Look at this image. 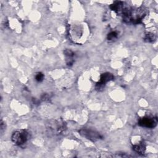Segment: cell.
<instances>
[{"label":"cell","mask_w":158,"mask_h":158,"mask_svg":"<svg viewBox=\"0 0 158 158\" xmlns=\"http://www.w3.org/2000/svg\"><path fill=\"white\" fill-rule=\"evenodd\" d=\"M46 129L49 134L59 135L65 132L66 130V125L61 119L51 120L47 124Z\"/></svg>","instance_id":"1"},{"label":"cell","mask_w":158,"mask_h":158,"mask_svg":"<svg viewBox=\"0 0 158 158\" xmlns=\"http://www.w3.org/2000/svg\"><path fill=\"white\" fill-rule=\"evenodd\" d=\"M29 138V133L25 130H17L13 133L11 139L13 142L18 146L25 144Z\"/></svg>","instance_id":"2"},{"label":"cell","mask_w":158,"mask_h":158,"mask_svg":"<svg viewBox=\"0 0 158 158\" xmlns=\"http://www.w3.org/2000/svg\"><path fill=\"white\" fill-rule=\"evenodd\" d=\"M79 132L80 135L93 142H95L101 139H102V135L99 132L91 129H82L80 130Z\"/></svg>","instance_id":"3"},{"label":"cell","mask_w":158,"mask_h":158,"mask_svg":"<svg viewBox=\"0 0 158 158\" xmlns=\"http://www.w3.org/2000/svg\"><path fill=\"white\" fill-rule=\"evenodd\" d=\"M157 124V118L154 117H144L141 118L138 121V125L149 129L154 128Z\"/></svg>","instance_id":"4"},{"label":"cell","mask_w":158,"mask_h":158,"mask_svg":"<svg viewBox=\"0 0 158 158\" xmlns=\"http://www.w3.org/2000/svg\"><path fill=\"white\" fill-rule=\"evenodd\" d=\"M110 8L112 11H115L117 14H122L125 10L124 3L122 2H115L110 6Z\"/></svg>","instance_id":"5"},{"label":"cell","mask_w":158,"mask_h":158,"mask_svg":"<svg viewBox=\"0 0 158 158\" xmlns=\"http://www.w3.org/2000/svg\"><path fill=\"white\" fill-rule=\"evenodd\" d=\"M64 53L66 56V61L67 65L69 66H72L74 63V59L75 56L74 52L70 49H66L64 51Z\"/></svg>","instance_id":"6"},{"label":"cell","mask_w":158,"mask_h":158,"mask_svg":"<svg viewBox=\"0 0 158 158\" xmlns=\"http://www.w3.org/2000/svg\"><path fill=\"white\" fill-rule=\"evenodd\" d=\"M114 75L110 73V72H106V73H104L102 74L100 76V80L99 82H100L101 83L106 85L108 82L114 80Z\"/></svg>","instance_id":"7"},{"label":"cell","mask_w":158,"mask_h":158,"mask_svg":"<svg viewBox=\"0 0 158 158\" xmlns=\"http://www.w3.org/2000/svg\"><path fill=\"white\" fill-rule=\"evenodd\" d=\"M133 149L134 151L140 154H143L146 151V146L145 144L141 143L138 145H135L133 146Z\"/></svg>","instance_id":"8"},{"label":"cell","mask_w":158,"mask_h":158,"mask_svg":"<svg viewBox=\"0 0 158 158\" xmlns=\"http://www.w3.org/2000/svg\"><path fill=\"white\" fill-rule=\"evenodd\" d=\"M144 41L148 43H152L156 40V36L154 33L151 32H147L145 34Z\"/></svg>","instance_id":"9"},{"label":"cell","mask_w":158,"mask_h":158,"mask_svg":"<svg viewBox=\"0 0 158 158\" xmlns=\"http://www.w3.org/2000/svg\"><path fill=\"white\" fill-rule=\"evenodd\" d=\"M118 37V33L116 32H111L108 33L107 38L109 41H113L116 40Z\"/></svg>","instance_id":"10"},{"label":"cell","mask_w":158,"mask_h":158,"mask_svg":"<svg viewBox=\"0 0 158 158\" xmlns=\"http://www.w3.org/2000/svg\"><path fill=\"white\" fill-rule=\"evenodd\" d=\"M44 78V75L41 72H38L35 75V80L38 82H41Z\"/></svg>","instance_id":"11"},{"label":"cell","mask_w":158,"mask_h":158,"mask_svg":"<svg viewBox=\"0 0 158 158\" xmlns=\"http://www.w3.org/2000/svg\"><path fill=\"white\" fill-rule=\"evenodd\" d=\"M105 86H106V85H104V84L101 83L100 82H98L96 83V85L95 86V89L98 91H101L104 90Z\"/></svg>","instance_id":"12"},{"label":"cell","mask_w":158,"mask_h":158,"mask_svg":"<svg viewBox=\"0 0 158 158\" xmlns=\"http://www.w3.org/2000/svg\"><path fill=\"white\" fill-rule=\"evenodd\" d=\"M50 99V96L47 93H44L43 95H41V99L43 101H49Z\"/></svg>","instance_id":"13"},{"label":"cell","mask_w":158,"mask_h":158,"mask_svg":"<svg viewBox=\"0 0 158 158\" xmlns=\"http://www.w3.org/2000/svg\"><path fill=\"white\" fill-rule=\"evenodd\" d=\"M0 130H1V132L3 133L4 132V130L6 129V124L5 122H3V121L2 120L1 121V124H0Z\"/></svg>","instance_id":"14"}]
</instances>
